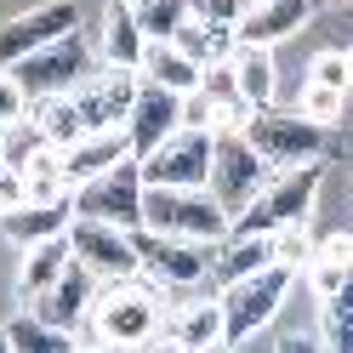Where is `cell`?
<instances>
[{"mask_svg": "<svg viewBox=\"0 0 353 353\" xmlns=\"http://www.w3.org/2000/svg\"><path fill=\"white\" fill-rule=\"evenodd\" d=\"M234 80H239V97H245L256 114L262 108H274V80H279V69H274V52H262V46H239L234 57Z\"/></svg>", "mask_w": 353, "mask_h": 353, "instance_id": "cell-26", "label": "cell"}, {"mask_svg": "<svg viewBox=\"0 0 353 353\" xmlns=\"http://www.w3.org/2000/svg\"><path fill=\"white\" fill-rule=\"evenodd\" d=\"M171 46L183 52L188 63H200V69H216V63H228L239 52V40H234V29H211V23H200V17H188Z\"/></svg>", "mask_w": 353, "mask_h": 353, "instance_id": "cell-27", "label": "cell"}, {"mask_svg": "<svg viewBox=\"0 0 353 353\" xmlns=\"http://www.w3.org/2000/svg\"><path fill=\"white\" fill-rule=\"evenodd\" d=\"M69 262H74L69 234H63V239H46V245H34V251H23V262H17V302H23V314L52 291L63 274H69Z\"/></svg>", "mask_w": 353, "mask_h": 353, "instance_id": "cell-21", "label": "cell"}, {"mask_svg": "<svg viewBox=\"0 0 353 353\" xmlns=\"http://www.w3.org/2000/svg\"><path fill=\"white\" fill-rule=\"evenodd\" d=\"M6 330H12V347H17V353H80V342L69 336V330L40 325L34 314H17Z\"/></svg>", "mask_w": 353, "mask_h": 353, "instance_id": "cell-29", "label": "cell"}, {"mask_svg": "<svg viewBox=\"0 0 353 353\" xmlns=\"http://www.w3.org/2000/svg\"><path fill=\"white\" fill-rule=\"evenodd\" d=\"M69 251L85 274H92L97 285H125V279H143V256H137V239L108 228V223H85V216H74L69 228Z\"/></svg>", "mask_w": 353, "mask_h": 353, "instance_id": "cell-10", "label": "cell"}, {"mask_svg": "<svg viewBox=\"0 0 353 353\" xmlns=\"http://www.w3.org/2000/svg\"><path fill=\"white\" fill-rule=\"evenodd\" d=\"M307 17H314V0H256V6L239 17V29L234 40L239 46H262V52H274L285 34H296Z\"/></svg>", "mask_w": 353, "mask_h": 353, "instance_id": "cell-18", "label": "cell"}, {"mask_svg": "<svg viewBox=\"0 0 353 353\" xmlns=\"http://www.w3.org/2000/svg\"><path fill=\"white\" fill-rule=\"evenodd\" d=\"M274 353H325V342H319V336H307V330H291V336H279Z\"/></svg>", "mask_w": 353, "mask_h": 353, "instance_id": "cell-37", "label": "cell"}, {"mask_svg": "<svg viewBox=\"0 0 353 353\" xmlns=\"http://www.w3.org/2000/svg\"><path fill=\"white\" fill-rule=\"evenodd\" d=\"M314 200H319V165L279 171L274 183L262 188V200L228 223V239H274L279 228L307 223V216H314Z\"/></svg>", "mask_w": 353, "mask_h": 353, "instance_id": "cell-3", "label": "cell"}, {"mask_svg": "<svg viewBox=\"0 0 353 353\" xmlns=\"http://www.w3.org/2000/svg\"><path fill=\"white\" fill-rule=\"evenodd\" d=\"M97 63L103 69H143V52H148V34L137 23V6L131 0H108L103 6V23H97Z\"/></svg>", "mask_w": 353, "mask_h": 353, "instance_id": "cell-16", "label": "cell"}, {"mask_svg": "<svg viewBox=\"0 0 353 353\" xmlns=\"http://www.w3.org/2000/svg\"><path fill=\"white\" fill-rule=\"evenodd\" d=\"M262 160H268L274 171H296V165H319V154L330 143V131L314 125V120H302L296 108L291 114H274V108H262V114H251V125L239 131Z\"/></svg>", "mask_w": 353, "mask_h": 353, "instance_id": "cell-6", "label": "cell"}, {"mask_svg": "<svg viewBox=\"0 0 353 353\" xmlns=\"http://www.w3.org/2000/svg\"><path fill=\"white\" fill-rule=\"evenodd\" d=\"M176 131H183V97L176 92H160V85H143L137 92V108L125 120V137H131V160H148L154 148H165Z\"/></svg>", "mask_w": 353, "mask_h": 353, "instance_id": "cell-14", "label": "cell"}, {"mask_svg": "<svg viewBox=\"0 0 353 353\" xmlns=\"http://www.w3.org/2000/svg\"><path fill=\"white\" fill-rule=\"evenodd\" d=\"M29 125H34L52 148H63V154L92 137L85 120H80V108H74V97H40V103H29Z\"/></svg>", "mask_w": 353, "mask_h": 353, "instance_id": "cell-25", "label": "cell"}, {"mask_svg": "<svg viewBox=\"0 0 353 353\" xmlns=\"http://www.w3.org/2000/svg\"><path fill=\"white\" fill-rule=\"evenodd\" d=\"M143 200H148L143 165L125 160L114 171H103L97 183L74 188V216H85V223H108L120 234H143Z\"/></svg>", "mask_w": 353, "mask_h": 353, "instance_id": "cell-7", "label": "cell"}, {"mask_svg": "<svg viewBox=\"0 0 353 353\" xmlns=\"http://www.w3.org/2000/svg\"><path fill=\"white\" fill-rule=\"evenodd\" d=\"M0 165H6V143H0Z\"/></svg>", "mask_w": 353, "mask_h": 353, "instance_id": "cell-41", "label": "cell"}, {"mask_svg": "<svg viewBox=\"0 0 353 353\" xmlns=\"http://www.w3.org/2000/svg\"><path fill=\"white\" fill-rule=\"evenodd\" d=\"M92 74H97V40H85L80 29L63 34L57 46L34 52L29 63H17V69H12V80L23 85L29 103H40V97H74Z\"/></svg>", "mask_w": 353, "mask_h": 353, "instance_id": "cell-4", "label": "cell"}, {"mask_svg": "<svg viewBox=\"0 0 353 353\" xmlns=\"http://www.w3.org/2000/svg\"><path fill=\"white\" fill-rule=\"evenodd\" d=\"M131 6H143V0H131Z\"/></svg>", "mask_w": 353, "mask_h": 353, "instance_id": "cell-44", "label": "cell"}, {"mask_svg": "<svg viewBox=\"0 0 353 353\" xmlns=\"http://www.w3.org/2000/svg\"><path fill=\"white\" fill-rule=\"evenodd\" d=\"M268 183H274V165L262 160V154L239 137V131L216 137V148H211V200L228 211V223H234L239 211H251Z\"/></svg>", "mask_w": 353, "mask_h": 353, "instance_id": "cell-5", "label": "cell"}, {"mask_svg": "<svg viewBox=\"0 0 353 353\" xmlns=\"http://www.w3.org/2000/svg\"><path fill=\"white\" fill-rule=\"evenodd\" d=\"M262 268H274V239H223L216 245V268H211V296H223L228 285L251 279Z\"/></svg>", "mask_w": 353, "mask_h": 353, "instance_id": "cell-24", "label": "cell"}, {"mask_svg": "<svg viewBox=\"0 0 353 353\" xmlns=\"http://www.w3.org/2000/svg\"><path fill=\"white\" fill-rule=\"evenodd\" d=\"M165 291L143 279H125V285H103L92 319L74 330L80 347H108V353H154L165 342Z\"/></svg>", "mask_w": 353, "mask_h": 353, "instance_id": "cell-1", "label": "cell"}, {"mask_svg": "<svg viewBox=\"0 0 353 353\" xmlns=\"http://www.w3.org/2000/svg\"><path fill=\"white\" fill-rule=\"evenodd\" d=\"M125 160H131V137L125 131H92L85 143H74L69 154H63V183H69V194H74V188L97 183L103 171H114Z\"/></svg>", "mask_w": 353, "mask_h": 353, "instance_id": "cell-19", "label": "cell"}, {"mask_svg": "<svg viewBox=\"0 0 353 353\" xmlns=\"http://www.w3.org/2000/svg\"><path fill=\"white\" fill-rule=\"evenodd\" d=\"M23 114H29V97H23V85L12 80V69H0V131L23 125Z\"/></svg>", "mask_w": 353, "mask_h": 353, "instance_id": "cell-35", "label": "cell"}, {"mask_svg": "<svg viewBox=\"0 0 353 353\" xmlns=\"http://www.w3.org/2000/svg\"><path fill=\"white\" fill-rule=\"evenodd\" d=\"M347 274H353V234H325L319 245H314V262L302 268V285L319 302H330L347 285Z\"/></svg>", "mask_w": 353, "mask_h": 353, "instance_id": "cell-23", "label": "cell"}, {"mask_svg": "<svg viewBox=\"0 0 353 353\" xmlns=\"http://www.w3.org/2000/svg\"><path fill=\"white\" fill-rule=\"evenodd\" d=\"M347 188H353V171H347Z\"/></svg>", "mask_w": 353, "mask_h": 353, "instance_id": "cell-43", "label": "cell"}, {"mask_svg": "<svg viewBox=\"0 0 353 353\" xmlns=\"http://www.w3.org/2000/svg\"><path fill=\"white\" fill-rule=\"evenodd\" d=\"M314 245H319V239H307V223L279 228V234H274V262L296 274V268H307V262H314Z\"/></svg>", "mask_w": 353, "mask_h": 353, "instance_id": "cell-32", "label": "cell"}, {"mask_svg": "<svg viewBox=\"0 0 353 353\" xmlns=\"http://www.w3.org/2000/svg\"><path fill=\"white\" fill-rule=\"evenodd\" d=\"M0 228H6V239L17 251H34V245H46V239H63L74 228V194L57 200V205H17L12 216H0Z\"/></svg>", "mask_w": 353, "mask_h": 353, "instance_id": "cell-20", "label": "cell"}, {"mask_svg": "<svg viewBox=\"0 0 353 353\" xmlns=\"http://www.w3.org/2000/svg\"><path fill=\"white\" fill-rule=\"evenodd\" d=\"M188 6H194V17L211 23V29H239V17L251 12V0H188Z\"/></svg>", "mask_w": 353, "mask_h": 353, "instance_id": "cell-34", "label": "cell"}, {"mask_svg": "<svg viewBox=\"0 0 353 353\" xmlns=\"http://www.w3.org/2000/svg\"><path fill=\"white\" fill-rule=\"evenodd\" d=\"M211 148H216L211 131L183 125L165 148H154L143 160V183L148 188H211Z\"/></svg>", "mask_w": 353, "mask_h": 353, "instance_id": "cell-12", "label": "cell"}, {"mask_svg": "<svg viewBox=\"0 0 353 353\" xmlns=\"http://www.w3.org/2000/svg\"><path fill=\"white\" fill-rule=\"evenodd\" d=\"M307 80L325 85V92H353V80H347V52H319L314 63H307Z\"/></svg>", "mask_w": 353, "mask_h": 353, "instance_id": "cell-33", "label": "cell"}, {"mask_svg": "<svg viewBox=\"0 0 353 353\" xmlns=\"http://www.w3.org/2000/svg\"><path fill=\"white\" fill-rule=\"evenodd\" d=\"M319 6H330V0H314V12H319Z\"/></svg>", "mask_w": 353, "mask_h": 353, "instance_id": "cell-42", "label": "cell"}, {"mask_svg": "<svg viewBox=\"0 0 353 353\" xmlns=\"http://www.w3.org/2000/svg\"><path fill=\"white\" fill-rule=\"evenodd\" d=\"M296 114L330 131V125L347 114V92H325V85H314V80H307V85H302V97H296Z\"/></svg>", "mask_w": 353, "mask_h": 353, "instance_id": "cell-31", "label": "cell"}, {"mask_svg": "<svg viewBox=\"0 0 353 353\" xmlns=\"http://www.w3.org/2000/svg\"><path fill=\"white\" fill-rule=\"evenodd\" d=\"M80 29V6L74 0H46V6L34 12H17L12 23H0V69H17V63H29L34 52L57 46L63 34Z\"/></svg>", "mask_w": 353, "mask_h": 353, "instance_id": "cell-11", "label": "cell"}, {"mask_svg": "<svg viewBox=\"0 0 353 353\" xmlns=\"http://www.w3.org/2000/svg\"><path fill=\"white\" fill-rule=\"evenodd\" d=\"M188 17H194V6H188V0H143V6H137L143 34H148V40H165V46L176 40V29H183Z\"/></svg>", "mask_w": 353, "mask_h": 353, "instance_id": "cell-30", "label": "cell"}, {"mask_svg": "<svg viewBox=\"0 0 353 353\" xmlns=\"http://www.w3.org/2000/svg\"><path fill=\"white\" fill-rule=\"evenodd\" d=\"M165 347L171 353H223L228 347V325H223V302L200 296V302H183L165 325Z\"/></svg>", "mask_w": 353, "mask_h": 353, "instance_id": "cell-17", "label": "cell"}, {"mask_svg": "<svg viewBox=\"0 0 353 353\" xmlns=\"http://www.w3.org/2000/svg\"><path fill=\"white\" fill-rule=\"evenodd\" d=\"M319 342L325 353H353V274L330 302H319Z\"/></svg>", "mask_w": 353, "mask_h": 353, "instance_id": "cell-28", "label": "cell"}, {"mask_svg": "<svg viewBox=\"0 0 353 353\" xmlns=\"http://www.w3.org/2000/svg\"><path fill=\"white\" fill-rule=\"evenodd\" d=\"M0 353H17V347H12V330H6V325H0Z\"/></svg>", "mask_w": 353, "mask_h": 353, "instance_id": "cell-38", "label": "cell"}, {"mask_svg": "<svg viewBox=\"0 0 353 353\" xmlns=\"http://www.w3.org/2000/svg\"><path fill=\"white\" fill-rule=\"evenodd\" d=\"M251 6H256V0H251Z\"/></svg>", "mask_w": 353, "mask_h": 353, "instance_id": "cell-45", "label": "cell"}, {"mask_svg": "<svg viewBox=\"0 0 353 353\" xmlns=\"http://www.w3.org/2000/svg\"><path fill=\"white\" fill-rule=\"evenodd\" d=\"M97 291H103V285H97L92 274H85L80 262H69V274H63V279L52 285V291H46V296H40V302L29 307V314H34L40 325H52V330H69V336H74V330H80L85 319H92Z\"/></svg>", "mask_w": 353, "mask_h": 353, "instance_id": "cell-15", "label": "cell"}, {"mask_svg": "<svg viewBox=\"0 0 353 353\" xmlns=\"http://www.w3.org/2000/svg\"><path fill=\"white\" fill-rule=\"evenodd\" d=\"M143 228L160 239H194V245H223L228 211L211 200V188H148Z\"/></svg>", "mask_w": 353, "mask_h": 353, "instance_id": "cell-2", "label": "cell"}, {"mask_svg": "<svg viewBox=\"0 0 353 353\" xmlns=\"http://www.w3.org/2000/svg\"><path fill=\"white\" fill-rule=\"evenodd\" d=\"M17 205H29V183H23V171L0 165V216H12Z\"/></svg>", "mask_w": 353, "mask_h": 353, "instance_id": "cell-36", "label": "cell"}, {"mask_svg": "<svg viewBox=\"0 0 353 353\" xmlns=\"http://www.w3.org/2000/svg\"><path fill=\"white\" fill-rule=\"evenodd\" d=\"M80 353H108V347H80Z\"/></svg>", "mask_w": 353, "mask_h": 353, "instance_id": "cell-40", "label": "cell"}, {"mask_svg": "<svg viewBox=\"0 0 353 353\" xmlns=\"http://www.w3.org/2000/svg\"><path fill=\"white\" fill-rule=\"evenodd\" d=\"M291 285H296V274L291 268H262V274H251V279H239V285H228L223 296V325H228V347H245L262 325H268L279 307H285V296H291Z\"/></svg>", "mask_w": 353, "mask_h": 353, "instance_id": "cell-8", "label": "cell"}, {"mask_svg": "<svg viewBox=\"0 0 353 353\" xmlns=\"http://www.w3.org/2000/svg\"><path fill=\"white\" fill-rule=\"evenodd\" d=\"M137 74H143V85H160V92H176V97H194L205 85V69H200V63H188L176 46H165V40H148Z\"/></svg>", "mask_w": 353, "mask_h": 353, "instance_id": "cell-22", "label": "cell"}, {"mask_svg": "<svg viewBox=\"0 0 353 353\" xmlns=\"http://www.w3.org/2000/svg\"><path fill=\"white\" fill-rule=\"evenodd\" d=\"M347 80H353V46H347Z\"/></svg>", "mask_w": 353, "mask_h": 353, "instance_id": "cell-39", "label": "cell"}, {"mask_svg": "<svg viewBox=\"0 0 353 353\" xmlns=\"http://www.w3.org/2000/svg\"><path fill=\"white\" fill-rule=\"evenodd\" d=\"M137 239V256H143V274L160 285V291H200L211 285L216 268V245H194V239H160V234H131Z\"/></svg>", "mask_w": 353, "mask_h": 353, "instance_id": "cell-9", "label": "cell"}, {"mask_svg": "<svg viewBox=\"0 0 353 353\" xmlns=\"http://www.w3.org/2000/svg\"><path fill=\"white\" fill-rule=\"evenodd\" d=\"M137 92H143V74H131V69H97L74 92V108H80L85 131H125L131 108H137Z\"/></svg>", "mask_w": 353, "mask_h": 353, "instance_id": "cell-13", "label": "cell"}]
</instances>
